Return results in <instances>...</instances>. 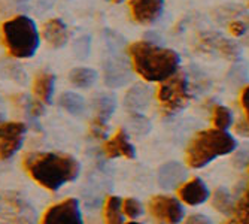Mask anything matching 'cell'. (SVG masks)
<instances>
[{"label":"cell","instance_id":"obj_10","mask_svg":"<svg viewBox=\"0 0 249 224\" xmlns=\"http://www.w3.org/2000/svg\"><path fill=\"white\" fill-rule=\"evenodd\" d=\"M201 45H205L208 50H213L216 51L219 56H222L224 58H229L236 61L237 57L240 56V47L231 39L224 37L219 33H206L203 35L200 39Z\"/></svg>","mask_w":249,"mask_h":224},{"label":"cell","instance_id":"obj_33","mask_svg":"<svg viewBox=\"0 0 249 224\" xmlns=\"http://www.w3.org/2000/svg\"><path fill=\"white\" fill-rule=\"evenodd\" d=\"M229 29H230V33H231L233 36H236V37L245 36V35H246V32H248V26L245 24L243 21H237V19L230 22Z\"/></svg>","mask_w":249,"mask_h":224},{"label":"cell","instance_id":"obj_3","mask_svg":"<svg viewBox=\"0 0 249 224\" xmlns=\"http://www.w3.org/2000/svg\"><path fill=\"white\" fill-rule=\"evenodd\" d=\"M236 147V139L227 130L209 129L198 131L187 148V163L194 169L205 168L216 157L233 152Z\"/></svg>","mask_w":249,"mask_h":224},{"label":"cell","instance_id":"obj_35","mask_svg":"<svg viewBox=\"0 0 249 224\" xmlns=\"http://www.w3.org/2000/svg\"><path fill=\"white\" fill-rule=\"evenodd\" d=\"M240 103H242V108L246 114V121L249 123V85L243 88V92L240 94Z\"/></svg>","mask_w":249,"mask_h":224},{"label":"cell","instance_id":"obj_5","mask_svg":"<svg viewBox=\"0 0 249 224\" xmlns=\"http://www.w3.org/2000/svg\"><path fill=\"white\" fill-rule=\"evenodd\" d=\"M158 102L166 114H176L190 102V85L184 74H175L163 81L157 93Z\"/></svg>","mask_w":249,"mask_h":224},{"label":"cell","instance_id":"obj_25","mask_svg":"<svg viewBox=\"0 0 249 224\" xmlns=\"http://www.w3.org/2000/svg\"><path fill=\"white\" fill-rule=\"evenodd\" d=\"M213 124L216 129L227 130L233 124V114L229 108L222 105H216L213 108Z\"/></svg>","mask_w":249,"mask_h":224},{"label":"cell","instance_id":"obj_9","mask_svg":"<svg viewBox=\"0 0 249 224\" xmlns=\"http://www.w3.org/2000/svg\"><path fill=\"white\" fill-rule=\"evenodd\" d=\"M163 8V0H130L133 19L143 26H149L160 18Z\"/></svg>","mask_w":249,"mask_h":224},{"label":"cell","instance_id":"obj_27","mask_svg":"<svg viewBox=\"0 0 249 224\" xmlns=\"http://www.w3.org/2000/svg\"><path fill=\"white\" fill-rule=\"evenodd\" d=\"M105 42L106 47L109 48V51L112 53H121L123 47L125 45V40L121 35H118L114 30H105Z\"/></svg>","mask_w":249,"mask_h":224},{"label":"cell","instance_id":"obj_12","mask_svg":"<svg viewBox=\"0 0 249 224\" xmlns=\"http://www.w3.org/2000/svg\"><path fill=\"white\" fill-rule=\"evenodd\" d=\"M187 178L185 168L178 162H167L158 169V184L164 190H173Z\"/></svg>","mask_w":249,"mask_h":224},{"label":"cell","instance_id":"obj_7","mask_svg":"<svg viewBox=\"0 0 249 224\" xmlns=\"http://www.w3.org/2000/svg\"><path fill=\"white\" fill-rule=\"evenodd\" d=\"M103 64V78L105 84L110 88H120L130 82L131 71H130V63L120 54V53H112Z\"/></svg>","mask_w":249,"mask_h":224},{"label":"cell","instance_id":"obj_32","mask_svg":"<svg viewBox=\"0 0 249 224\" xmlns=\"http://www.w3.org/2000/svg\"><path fill=\"white\" fill-rule=\"evenodd\" d=\"M233 165L236 168H245L249 165V148H243L237 151L233 157Z\"/></svg>","mask_w":249,"mask_h":224},{"label":"cell","instance_id":"obj_18","mask_svg":"<svg viewBox=\"0 0 249 224\" xmlns=\"http://www.w3.org/2000/svg\"><path fill=\"white\" fill-rule=\"evenodd\" d=\"M69 81L78 88H89L97 81V72L89 67H75L69 72Z\"/></svg>","mask_w":249,"mask_h":224},{"label":"cell","instance_id":"obj_41","mask_svg":"<svg viewBox=\"0 0 249 224\" xmlns=\"http://www.w3.org/2000/svg\"><path fill=\"white\" fill-rule=\"evenodd\" d=\"M127 224H139V223H136V221H130V223H127Z\"/></svg>","mask_w":249,"mask_h":224},{"label":"cell","instance_id":"obj_1","mask_svg":"<svg viewBox=\"0 0 249 224\" xmlns=\"http://www.w3.org/2000/svg\"><path fill=\"white\" fill-rule=\"evenodd\" d=\"M22 165L37 184L51 191L75 181L81 170L75 157L63 152H30Z\"/></svg>","mask_w":249,"mask_h":224},{"label":"cell","instance_id":"obj_21","mask_svg":"<svg viewBox=\"0 0 249 224\" xmlns=\"http://www.w3.org/2000/svg\"><path fill=\"white\" fill-rule=\"evenodd\" d=\"M212 206L218 212L229 215L233 211V200H231V196H230L229 190H225L224 187L216 188L215 193H213V199H212Z\"/></svg>","mask_w":249,"mask_h":224},{"label":"cell","instance_id":"obj_30","mask_svg":"<svg viewBox=\"0 0 249 224\" xmlns=\"http://www.w3.org/2000/svg\"><path fill=\"white\" fill-rule=\"evenodd\" d=\"M236 214L237 220L242 224H249V197L243 196L236 205Z\"/></svg>","mask_w":249,"mask_h":224},{"label":"cell","instance_id":"obj_15","mask_svg":"<svg viewBox=\"0 0 249 224\" xmlns=\"http://www.w3.org/2000/svg\"><path fill=\"white\" fill-rule=\"evenodd\" d=\"M151 99H152V90L148 85L138 84L127 92L124 97V105L131 112H142L149 106Z\"/></svg>","mask_w":249,"mask_h":224},{"label":"cell","instance_id":"obj_29","mask_svg":"<svg viewBox=\"0 0 249 224\" xmlns=\"http://www.w3.org/2000/svg\"><path fill=\"white\" fill-rule=\"evenodd\" d=\"M123 209L125 212V215H128L130 218H138L143 214V208L141 205V202L134 197H128L124 200L123 204Z\"/></svg>","mask_w":249,"mask_h":224},{"label":"cell","instance_id":"obj_26","mask_svg":"<svg viewBox=\"0 0 249 224\" xmlns=\"http://www.w3.org/2000/svg\"><path fill=\"white\" fill-rule=\"evenodd\" d=\"M22 145V138L0 139V160H9Z\"/></svg>","mask_w":249,"mask_h":224},{"label":"cell","instance_id":"obj_17","mask_svg":"<svg viewBox=\"0 0 249 224\" xmlns=\"http://www.w3.org/2000/svg\"><path fill=\"white\" fill-rule=\"evenodd\" d=\"M58 105L66 112H69L71 115H75V117L84 115L85 108H87L85 106V99L81 94L73 93V92H66V93H63L58 97Z\"/></svg>","mask_w":249,"mask_h":224},{"label":"cell","instance_id":"obj_34","mask_svg":"<svg viewBox=\"0 0 249 224\" xmlns=\"http://www.w3.org/2000/svg\"><path fill=\"white\" fill-rule=\"evenodd\" d=\"M184 224H213L212 220L206 215H201V214H194L191 217H188L185 220Z\"/></svg>","mask_w":249,"mask_h":224},{"label":"cell","instance_id":"obj_37","mask_svg":"<svg viewBox=\"0 0 249 224\" xmlns=\"http://www.w3.org/2000/svg\"><path fill=\"white\" fill-rule=\"evenodd\" d=\"M225 224H242V223L239 220H230V221H227Z\"/></svg>","mask_w":249,"mask_h":224},{"label":"cell","instance_id":"obj_13","mask_svg":"<svg viewBox=\"0 0 249 224\" xmlns=\"http://www.w3.org/2000/svg\"><path fill=\"white\" fill-rule=\"evenodd\" d=\"M42 35L43 39L55 50L64 48L67 42H69V30H67V26L60 18H51L50 21L45 22Z\"/></svg>","mask_w":249,"mask_h":224},{"label":"cell","instance_id":"obj_40","mask_svg":"<svg viewBox=\"0 0 249 224\" xmlns=\"http://www.w3.org/2000/svg\"><path fill=\"white\" fill-rule=\"evenodd\" d=\"M245 196H248V197H249V187H248V190H246V193H245Z\"/></svg>","mask_w":249,"mask_h":224},{"label":"cell","instance_id":"obj_8","mask_svg":"<svg viewBox=\"0 0 249 224\" xmlns=\"http://www.w3.org/2000/svg\"><path fill=\"white\" fill-rule=\"evenodd\" d=\"M151 214L163 224H178L184 218V208L170 196H155L149 202Z\"/></svg>","mask_w":249,"mask_h":224},{"label":"cell","instance_id":"obj_39","mask_svg":"<svg viewBox=\"0 0 249 224\" xmlns=\"http://www.w3.org/2000/svg\"><path fill=\"white\" fill-rule=\"evenodd\" d=\"M121 2H124V0H112V3H121Z\"/></svg>","mask_w":249,"mask_h":224},{"label":"cell","instance_id":"obj_36","mask_svg":"<svg viewBox=\"0 0 249 224\" xmlns=\"http://www.w3.org/2000/svg\"><path fill=\"white\" fill-rule=\"evenodd\" d=\"M236 131L242 136H248L249 138V123L248 121H239L236 126Z\"/></svg>","mask_w":249,"mask_h":224},{"label":"cell","instance_id":"obj_19","mask_svg":"<svg viewBox=\"0 0 249 224\" xmlns=\"http://www.w3.org/2000/svg\"><path fill=\"white\" fill-rule=\"evenodd\" d=\"M93 105L96 108V112H97V117L107 121L112 114L115 112V108H117V100L112 94H106V93H100L94 97L93 100Z\"/></svg>","mask_w":249,"mask_h":224},{"label":"cell","instance_id":"obj_6","mask_svg":"<svg viewBox=\"0 0 249 224\" xmlns=\"http://www.w3.org/2000/svg\"><path fill=\"white\" fill-rule=\"evenodd\" d=\"M42 224H84L79 202L71 197L50 206L42 217Z\"/></svg>","mask_w":249,"mask_h":224},{"label":"cell","instance_id":"obj_2","mask_svg":"<svg viewBox=\"0 0 249 224\" xmlns=\"http://www.w3.org/2000/svg\"><path fill=\"white\" fill-rule=\"evenodd\" d=\"M128 56L134 72L148 82H163L178 72L180 57L169 48H161L148 40L133 42Z\"/></svg>","mask_w":249,"mask_h":224},{"label":"cell","instance_id":"obj_24","mask_svg":"<svg viewBox=\"0 0 249 224\" xmlns=\"http://www.w3.org/2000/svg\"><path fill=\"white\" fill-rule=\"evenodd\" d=\"M249 75V69H248V64L245 61H234L231 69L229 71V75H227V79L234 84V85H242V84H246L248 81V76Z\"/></svg>","mask_w":249,"mask_h":224},{"label":"cell","instance_id":"obj_14","mask_svg":"<svg viewBox=\"0 0 249 224\" xmlns=\"http://www.w3.org/2000/svg\"><path fill=\"white\" fill-rule=\"evenodd\" d=\"M179 197L182 199L185 204L191 206H197V205L205 204L209 199V188L200 178H194L179 188Z\"/></svg>","mask_w":249,"mask_h":224},{"label":"cell","instance_id":"obj_28","mask_svg":"<svg viewBox=\"0 0 249 224\" xmlns=\"http://www.w3.org/2000/svg\"><path fill=\"white\" fill-rule=\"evenodd\" d=\"M91 51V37L89 36H81L73 42V54L79 60H85Z\"/></svg>","mask_w":249,"mask_h":224},{"label":"cell","instance_id":"obj_38","mask_svg":"<svg viewBox=\"0 0 249 224\" xmlns=\"http://www.w3.org/2000/svg\"><path fill=\"white\" fill-rule=\"evenodd\" d=\"M12 2H15V3H27L29 0H12Z\"/></svg>","mask_w":249,"mask_h":224},{"label":"cell","instance_id":"obj_31","mask_svg":"<svg viewBox=\"0 0 249 224\" xmlns=\"http://www.w3.org/2000/svg\"><path fill=\"white\" fill-rule=\"evenodd\" d=\"M89 131H91V134H93L94 138H99V139L105 138V136H106V133H107L106 121L102 120V118H99V117H96V118L91 121V124H89Z\"/></svg>","mask_w":249,"mask_h":224},{"label":"cell","instance_id":"obj_22","mask_svg":"<svg viewBox=\"0 0 249 224\" xmlns=\"http://www.w3.org/2000/svg\"><path fill=\"white\" fill-rule=\"evenodd\" d=\"M27 127L19 121H2L0 120V139L8 138H24Z\"/></svg>","mask_w":249,"mask_h":224},{"label":"cell","instance_id":"obj_20","mask_svg":"<svg viewBox=\"0 0 249 224\" xmlns=\"http://www.w3.org/2000/svg\"><path fill=\"white\" fill-rule=\"evenodd\" d=\"M123 202L117 196H110L105 205V221L106 224H124L123 212H121Z\"/></svg>","mask_w":249,"mask_h":224},{"label":"cell","instance_id":"obj_16","mask_svg":"<svg viewBox=\"0 0 249 224\" xmlns=\"http://www.w3.org/2000/svg\"><path fill=\"white\" fill-rule=\"evenodd\" d=\"M33 92L39 100L43 103H53L54 92H55V75L51 72H39L33 81Z\"/></svg>","mask_w":249,"mask_h":224},{"label":"cell","instance_id":"obj_11","mask_svg":"<svg viewBox=\"0 0 249 224\" xmlns=\"http://www.w3.org/2000/svg\"><path fill=\"white\" fill-rule=\"evenodd\" d=\"M103 151H105L106 157H109V159H117V157L134 159V157H136L134 147L130 144L127 133H125L123 129H120V130L114 134V136H112L109 141L105 142Z\"/></svg>","mask_w":249,"mask_h":224},{"label":"cell","instance_id":"obj_23","mask_svg":"<svg viewBox=\"0 0 249 224\" xmlns=\"http://www.w3.org/2000/svg\"><path fill=\"white\" fill-rule=\"evenodd\" d=\"M130 131L134 133L136 136H145L151 130V123L146 117H143L141 112H131L128 120Z\"/></svg>","mask_w":249,"mask_h":224},{"label":"cell","instance_id":"obj_4","mask_svg":"<svg viewBox=\"0 0 249 224\" xmlns=\"http://www.w3.org/2000/svg\"><path fill=\"white\" fill-rule=\"evenodd\" d=\"M3 42L8 53L15 58H30L40 47V35L35 19L27 15H17L3 22Z\"/></svg>","mask_w":249,"mask_h":224}]
</instances>
